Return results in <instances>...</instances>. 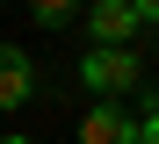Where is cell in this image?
<instances>
[{
	"instance_id": "277c9868",
	"label": "cell",
	"mask_w": 159,
	"mask_h": 144,
	"mask_svg": "<svg viewBox=\"0 0 159 144\" xmlns=\"http://www.w3.org/2000/svg\"><path fill=\"white\" fill-rule=\"evenodd\" d=\"M80 144H138V123H130L123 101H94L80 115Z\"/></svg>"
},
{
	"instance_id": "3957f363",
	"label": "cell",
	"mask_w": 159,
	"mask_h": 144,
	"mask_svg": "<svg viewBox=\"0 0 159 144\" xmlns=\"http://www.w3.org/2000/svg\"><path fill=\"white\" fill-rule=\"evenodd\" d=\"M29 101H36V58L22 43H0V115H15Z\"/></svg>"
},
{
	"instance_id": "5b68a950",
	"label": "cell",
	"mask_w": 159,
	"mask_h": 144,
	"mask_svg": "<svg viewBox=\"0 0 159 144\" xmlns=\"http://www.w3.org/2000/svg\"><path fill=\"white\" fill-rule=\"evenodd\" d=\"M72 22H80L72 0H36V29H72Z\"/></svg>"
},
{
	"instance_id": "8992f818",
	"label": "cell",
	"mask_w": 159,
	"mask_h": 144,
	"mask_svg": "<svg viewBox=\"0 0 159 144\" xmlns=\"http://www.w3.org/2000/svg\"><path fill=\"white\" fill-rule=\"evenodd\" d=\"M130 123H138V144H159V86L145 94V108L130 115Z\"/></svg>"
},
{
	"instance_id": "7a4b0ae2",
	"label": "cell",
	"mask_w": 159,
	"mask_h": 144,
	"mask_svg": "<svg viewBox=\"0 0 159 144\" xmlns=\"http://www.w3.org/2000/svg\"><path fill=\"white\" fill-rule=\"evenodd\" d=\"M80 29H87V50H138V15H130V0H94V7L80 15Z\"/></svg>"
},
{
	"instance_id": "ba28073f",
	"label": "cell",
	"mask_w": 159,
	"mask_h": 144,
	"mask_svg": "<svg viewBox=\"0 0 159 144\" xmlns=\"http://www.w3.org/2000/svg\"><path fill=\"white\" fill-rule=\"evenodd\" d=\"M0 144H36V137H0Z\"/></svg>"
},
{
	"instance_id": "6da1fadb",
	"label": "cell",
	"mask_w": 159,
	"mask_h": 144,
	"mask_svg": "<svg viewBox=\"0 0 159 144\" xmlns=\"http://www.w3.org/2000/svg\"><path fill=\"white\" fill-rule=\"evenodd\" d=\"M80 86L94 101H123L145 86V50H87L80 58Z\"/></svg>"
},
{
	"instance_id": "52a82bcc",
	"label": "cell",
	"mask_w": 159,
	"mask_h": 144,
	"mask_svg": "<svg viewBox=\"0 0 159 144\" xmlns=\"http://www.w3.org/2000/svg\"><path fill=\"white\" fill-rule=\"evenodd\" d=\"M130 15H138V29H145V22H159V0H130Z\"/></svg>"
}]
</instances>
